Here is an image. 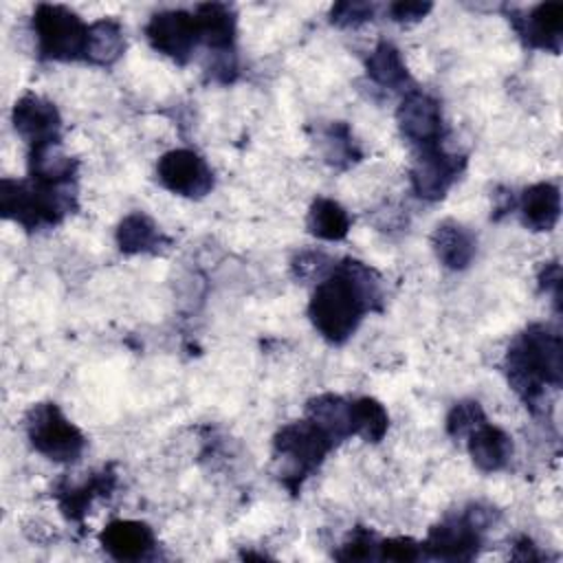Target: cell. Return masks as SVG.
Returning a JSON list of instances; mask_svg holds the SVG:
<instances>
[{"label":"cell","mask_w":563,"mask_h":563,"mask_svg":"<svg viewBox=\"0 0 563 563\" xmlns=\"http://www.w3.org/2000/svg\"><path fill=\"white\" fill-rule=\"evenodd\" d=\"M526 44L541 51H561L563 40V4L543 2L532 7L526 18H510Z\"/></svg>","instance_id":"obj_14"},{"label":"cell","mask_w":563,"mask_h":563,"mask_svg":"<svg viewBox=\"0 0 563 563\" xmlns=\"http://www.w3.org/2000/svg\"><path fill=\"white\" fill-rule=\"evenodd\" d=\"M482 543V528L466 515L446 519L429 530L427 541L422 543V552L433 559L446 561H468L477 554Z\"/></svg>","instance_id":"obj_11"},{"label":"cell","mask_w":563,"mask_h":563,"mask_svg":"<svg viewBox=\"0 0 563 563\" xmlns=\"http://www.w3.org/2000/svg\"><path fill=\"white\" fill-rule=\"evenodd\" d=\"M79 163L59 150V143L29 147V174L46 185H73Z\"/></svg>","instance_id":"obj_20"},{"label":"cell","mask_w":563,"mask_h":563,"mask_svg":"<svg viewBox=\"0 0 563 563\" xmlns=\"http://www.w3.org/2000/svg\"><path fill=\"white\" fill-rule=\"evenodd\" d=\"M396 121L402 136L420 150L440 145L442 110L431 95L418 88H409L396 110Z\"/></svg>","instance_id":"obj_10"},{"label":"cell","mask_w":563,"mask_h":563,"mask_svg":"<svg viewBox=\"0 0 563 563\" xmlns=\"http://www.w3.org/2000/svg\"><path fill=\"white\" fill-rule=\"evenodd\" d=\"M88 29L73 9L64 4H37L33 13V31L37 55L53 62L86 59Z\"/></svg>","instance_id":"obj_5"},{"label":"cell","mask_w":563,"mask_h":563,"mask_svg":"<svg viewBox=\"0 0 563 563\" xmlns=\"http://www.w3.org/2000/svg\"><path fill=\"white\" fill-rule=\"evenodd\" d=\"M125 51V35L123 26L112 20L103 18L90 24L88 29V44H86V59L97 66H112Z\"/></svg>","instance_id":"obj_22"},{"label":"cell","mask_w":563,"mask_h":563,"mask_svg":"<svg viewBox=\"0 0 563 563\" xmlns=\"http://www.w3.org/2000/svg\"><path fill=\"white\" fill-rule=\"evenodd\" d=\"M539 282H541V288L548 290V292H552L554 301L559 303V297H561V268H559L556 262L548 264V266L541 271Z\"/></svg>","instance_id":"obj_34"},{"label":"cell","mask_w":563,"mask_h":563,"mask_svg":"<svg viewBox=\"0 0 563 563\" xmlns=\"http://www.w3.org/2000/svg\"><path fill=\"white\" fill-rule=\"evenodd\" d=\"M308 418L314 420L319 427H323L336 442L352 435L350 431V400L323 394L308 402Z\"/></svg>","instance_id":"obj_25"},{"label":"cell","mask_w":563,"mask_h":563,"mask_svg":"<svg viewBox=\"0 0 563 563\" xmlns=\"http://www.w3.org/2000/svg\"><path fill=\"white\" fill-rule=\"evenodd\" d=\"M466 167V158L444 152L440 145L422 147L411 167V189L418 198L440 200Z\"/></svg>","instance_id":"obj_9"},{"label":"cell","mask_w":563,"mask_h":563,"mask_svg":"<svg viewBox=\"0 0 563 563\" xmlns=\"http://www.w3.org/2000/svg\"><path fill=\"white\" fill-rule=\"evenodd\" d=\"M422 554V543H416L409 537H396L378 541V556L389 561H416Z\"/></svg>","instance_id":"obj_32"},{"label":"cell","mask_w":563,"mask_h":563,"mask_svg":"<svg viewBox=\"0 0 563 563\" xmlns=\"http://www.w3.org/2000/svg\"><path fill=\"white\" fill-rule=\"evenodd\" d=\"M75 207V185H46L33 178H2L0 183L2 216L29 231L59 224Z\"/></svg>","instance_id":"obj_3"},{"label":"cell","mask_w":563,"mask_h":563,"mask_svg":"<svg viewBox=\"0 0 563 563\" xmlns=\"http://www.w3.org/2000/svg\"><path fill=\"white\" fill-rule=\"evenodd\" d=\"M103 550L117 561H139L150 556L156 545L154 532L147 523L134 519L110 521L99 537Z\"/></svg>","instance_id":"obj_13"},{"label":"cell","mask_w":563,"mask_h":563,"mask_svg":"<svg viewBox=\"0 0 563 563\" xmlns=\"http://www.w3.org/2000/svg\"><path fill=\"white\" fill-rule=\"evenodd\" d=\"M350 213L332 198H317L308 211V231L328 242L343 240L350 231Z\"/></svg>","instance_id":"obj_24"},{"label":"cell","mask_w":563,"mask_h":563,"mask_svg":"<svg viewBox=\"0 0 563 563\" xmlns=\"http://www.w3.org/2000/svg\"><path fill=\"white\" fill-rule=\"evenodd\" d=\"M486 420L484 409L477 400H462L455 402L453 409L446 416V431L451 438L462 440L466 438L477 424H482Z\"/></svg>","instance_id":"obj_28"},{"label":"cell","mask_w":563,"mask_h":563,"mask_svg":"<svg viewBox=\"0 0 563 563\" xmlns=\"http://www.w3.org/2000/svg\"><path fill=\"white\" fill-rule=\"evenodd\" d=\"M380 277L358 260H343L317 282L308 303L314 330L330 343H345L363 321L365 312L380 310Z\"/></svg>","instance_id":"obj_1"},{"label":"cell","mask_w":563,"mask_h":563,"mask_svg":"<svg viewBox=\"0 0 563 563\" xmlns=\"http://www.w3.org/2000/svg\"><path fill=\"white\" fill-rule=\"evenodd\" d=\"M114 484H117V475L108 466V468H103L99 473H92L90 479H86L84 484H64V486H59L55 497L59 501L62 512L70 521H81L84 515L88 512L92 499L110 495Z\"/></svg>","instance_id":"obj_19"},{"label":"cell","mask_w":563,"mask_h":563,"mask_svg":"<svg viewBox=\"0 0 563 563\" xmlns=\"http://www.w3.org/2000/svg\"><path fill=\"white\" fill-rule=\"evenodd\" d=\"M332 260L319 251H306L295 257L292 268L299 279H317L321 282L332 271Z\"/></svg>","instance_id":"obj_30"},{"label":"cell","mask_w":563,"mask_h":563,"mask_svg":"<svg viewBox=\"0 0 563 563\" xmlns=\"http://www.w3.org/2000/svg\"><path fill=\"white\" fill-rule=\"evenodd\" d=\"M466 440H468V453H471L473 464L484 473L501 471L512 455L510 435L504 429H499L486 420L482 424H477L466 435Z\"/></svg>","instance_id":"obj_16"},{"label":"cell","mask_w":563,"mask_h":563,"mask_svg":"<svg viewBox=\"0 0 563 563\" xmlns=\"http://www.w3.org/2000/svg\"><path fill=\"white\" fill-rule=\"evenodd\" d=\"M519 216L530 231H550L561 216V194L552 183H537L521 194Z\"/></svg>","instance_id":"obj_18"},{"label":"cell","mask_w":563,"mask_h":563,"mask_svg":"<svg viewBox=\"0 0 563 563\" xmlns=\"http://www.w3.org/2000/svg\"><path fill=\"white\" fill-rule=\"evenodd\" d=\"M275 455L282 460V482L295 495L303 479L336 446V440L308 416L282 427L273 440Z\"/></svg>","instance_id":"obj_4"},{"label":"cell","mask_w":563,"mask_h":563,"mask_svg":"<svg viewBox=\"0 0 563 563\" xmlns=\"http://www.w3.org/2000/svg\"><path fill=\"white\" fill-rule=\"evenodd\" d=\"M194 18L198 24L200 42L207 44V48L213 51V55L233 53L238 20H235V11L229 4H222V2L198 4Z\"/></svg>","instance_id":"obj_15"},{"label":"cell","mask_w":563,"mask_h":563,"mask_svg":"<svg viewBox=\"0 0 563 563\" xmlns=\"http://www.w3.org/2000/svg\"><path fill=\"white\" fill-rule=\"evenodd\" d=\"M158 183L172 194L185 198H202L213 187V172L194 150H172L156 163Z\"/></svg>","instance_id":"obj_8"},{"label":"cell","mask_w":563,"mask_h":563,"mask_svg":"<svg viewBox=\"0 0 563 563\" xmlns=\"http://www.w3.org/2000/svg\"><path fill=\"white\" fill-rule=\"evenodd\" d=\"M435 257L451 271L466 268L477 251V240L464 224L455 220H444L435 227L431 235Z\"/></svg>","instance_id":"obj_17"},{"label":"cell","mask_w":563,"mask_h":563,"mask_svg":"<svg viewBox=\"0 0 563 563\" xmlns=\"http://www.w3.org/2000/svg\"><path fill=\"white\" fill-rule=\"evenodd\" d=\"M323 156L334 167H347L350 163L358 161V152L352 139V132L345 123H332L323 132Z\"/></svg>","instance_id":"obj_27"},{"label":"cell","mask_w":563,"mask_h":563,"mask_svg":"<svg viewBox=\"0 0 563 563\" xmlns=\"http://www.w3.org/2000/svg\"><path fill=\"white\" fill-rule=\"evenodd\" d=\"M504 369L515 394L534 407L545 387H561L563 378V343L559 332L543 323L528 325L506 350Z\"/></svg>","instance_id":"obj_2"},{"label":"cell","mask_w":563,"mask_h":563,"mask_svg":"<svg viewBox=\"0 0 563 563\" xmlns=\"http://www.w3.org/2000/svg\"><path fill=\"white\" fill-rule=\"evenodd\" d=\"M31 446L53 462H75L86 449L84 433L62 413L55 402H37L24 418Z\"/></svg>","instance_id":"obj_6"},{"label":"cell","mask_w":563,"mask_h":563,"mask_svg":"<svg viewBox=\"0 0 563 563\" xmlns=\"http://www.w3.org/2000/svg\"><path fill=\"white\" fill-rule=\"evenodd\" d=\"M378 550V541L376 534L367 528H356L347 541L341 545V550L336 552L339 561H365V559H374Z\"/></svg>","instance_id":"obj_29"},{"label":"cell","mask_w":563,"mask_h":563,"mask_svg":"<svg viewBox=\"0 0 563 563\" xmlns=\"http://www.w3.org/2000/svg\"><path fill=\"white\" fill-rule=\"evenodd\" d=\"M13 128L29 143V147L59 143L62 117L55 103L29 92L13 106Z\"/></svg>","instance_id":"obj_12"},{"label":"cell","mask_w":563,"mask_h":563,"mask_svg":"<svg viewBox=\"0 0 563 563\" xmlns=\"http://www.w3.org/2000/svg\"><path fill=\"white\" fill-rule=\"evenodd\" d=\"M367 75L383 88L400 90L409 79V70L400 57V51L391 42H378L365 62Z\"/></svg>","instance_id":"obj_23"},{"label":"cell","mask_w":563,"mask_h":563,"mask_svg":"<svg viewBox=\"0 0 563 563\" xmlns=\"http://www.w3.org/2000/svg\"><path fill=\"white\" fill-rule=\"evenodd\" d=\"M389 416L385 407L369 396L350 400V431L367 442H378L387 433Z\"/></svg>","instance_id":"obj_26"},{"label":"cell","mask_w":563,"mask_h":563,"mask_svg":"<svg viewBox=\"0 0 563 563\" xmlns=\"http://www.w3.org/2000/svg\"><path fill=\"white\" fill-rule=\"evenodd\" d=\"M374 15V4L369 2H336L330 11V22L334 26H358Z\"/></svg>","instance_id":"obj_31"},{"label":"cell","mask_w":563,"mask_h":563,"mask_svg":"<svg viewBox=\"0 0 563 563\" xmlns=\"http://www.w3.org/2000/svg\"><path fill=\"white\" fill-rule=\"evenodd\" d=\"M117 244L123 253L136 255V253H158L169 240L163 235V231L156 227V222L141 213L134 211L125 216L117 229Z\"/></svg>","instance_id":"obj_21"},{"label":"cell","mask_w":563,"mask_h":563,"mask_svg":"<svg viewBox=\"0 0 563 563\" xmlns=\"http://www.w3.org/2000/svg\"><path fill=\"white\" fill-rule=\"evenodd\" d=\"M431 9H433V4H431V2H418V0H409V2H391V4L387 7V15H389L394 22L411 24V22L422 20Z\"/></svg>","instance_id":"obj_33"},{"label":"cell","mask_w":563,"mask_h":563,"mask_svg":"<svg viewBox=\"0 0 563 563\" xmlns=\"http://www.w3.org/2000/svg\"><path fill=\"white\" fill-rule=\"evenodd\" d=\"M145 37L154 51L167 55L176 64H187L200 42L194 13L183 9L154 13L145 24Z\"/></svg>","instance_id":"obj_7"}]
</instances>
